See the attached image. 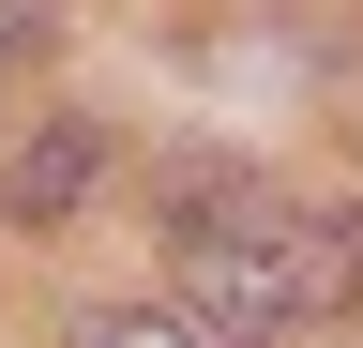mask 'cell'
Instances as JSON below:
<instances>
[{
	"mask_svg": "<svg viewBox=\"0 0 363 348\" xmlns=\"http://www.w3.org/2000/svg\"><path fill=\"white\" fill-rule=\"evenodd\" d=\"M76 197H91V137H76V121H45V152L0 167V212H30V228H45V212H76Z\"/></svg>",
	"mask_w": 363,
	"mask_h": 348,
	"instance_id": "cell-2",
	"label": "cell"
},
{
	"mask_svg": "<svg viewBox=\"0 0 363 348\" xmlns=\"http://www.w3.org/2000/svg\"><path fill=\"white\" fill-rule=\"evenodd\" d=\"M76 348H197V333H182V318H167V303H121V318H91Z\"/></svg>",
	"mask_w": 363,
	"mask_h": 348,
	"instance_id": "cell-3",
	"label": "cell"
},
{
	"mask_svg": "<svg viewBox=\"0 0 363 348\" xmlns=\"http://www.w3.org/2000/svg\"><path fill=\"white\" fill-rule=\"evenodd\" d=\"M16 61H30V0H0V91H16Z\"/></svg>",
	"mask_w": 363,
	"mask_h": 348,
	"instance_id": "cell-4",
	"label": "cell"
},
{
	"mask_svg": "<svg viewBox=\"0 0 363 348\" xmlns=\"http://www.w3.org/2000/svg\"><path fill=\"white\" fill-rule=\"evenodd\" d=\"M182 288H197V318L212 333H318V318H348L363 303V228L333 197H288V182H197L182 197Z\"/></svg>",
	"mask_w": 363,
	"mask_h": 348,
	"instance_id": "cell-1",
	"label": "cell"
}]
</instances>
